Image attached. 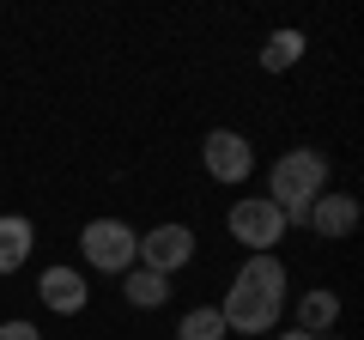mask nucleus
I'll use <instances>...</instances> for the list:
<instances>
[{"mask_svg": "<svg viewBox=\"0 0 364 340\" xmlns=\"http://www.w3.org/2000/svg\"><path fill=\"white\" fill-rule=\"evenodd\" d=\"M273 207L286 213V225H304L310 219V201L316 195H328V158L316 152V146H298V152H286L279 164H273Z\"/></svg>", "mask_w": 364, "mask_h": 340, "instance_id": "nucleus-1", "label": "nucleus"}, {"mask_svg": "<svg viewBox=\"0 0 364 340\" xmlns=\"http://www.w3.org/2000/svg\"><path fill=\"white\" fill-rule=\"evenodd\" d=\"M225 225H231V237L249 249V255H273V249L286 243V213L273 207L267 195H243V201H231V213H225Z\"/></svg>", "mask_w": 364, "mask_h": 340, "instance_id": "nucleus-2", "label": "nucleus"}, {"mask_svg": "<svg viewBox=\"0 0 364 340\" xmlns=\"http://www.w3.org/2000/svg\"><path fill=\"white\" fill-rule=\"evenodd\" d=\"M79 249H85V262L97 267V274H128V267L140 262V237L122 219H91L85 231H79Z\"/></svg>", "mask_w": 364, "mask_h": 340, "instance_id": "nucleus-3", "label": "nucleus"}, {"mask_svg": "<svg viewBox=\"0 0 364 340\" xmlns=\"http://www.w3.org/2000/svg\"><path fill=\"white\" fill-rule=\"evenodd\" d=\"M279 304L286 298H267V292H243V286H231L225 292V304H219V316H225V334H273L279 328Z\"/></svg>", "mask_w": 364, "mask_h": 340, "instance_id": "nucleus-4", "label": "nucleus"}, {"mask_svg": "<svg viewBox=\"0 0 364 340\" xmlns=\"http://www.w3.org/2000/svg\"><path fill=\"white\" fill-rule=\"evenodd\" d=\"M195 262V231L188 225H152V231L140 237V267H152V274H176V267Z\"/></svg>", "mask_w": 364, "mask_h": 340, "instance_id": "nucleus-5", "label": "nucleus"}, {"mask_svg": "<svg viewBox=\"0 0 364 340\" xmlns=\"http://www.w3.org/2000/svg\"><path fill=\"white\" fill-rule=\"evenodd\" d=\"M200 158H207V176H213V183H243L249 170H255V146H249L237 128H213L207 146H200Z\"/></svg>", "mask_w": 364, "mask_h": 340, "instance_id": "nucleus-6", "label": "nucleus"}, {"mask_svg": "<svg viewBox=\"0 0 364 340\" xmlns=\"http://www.w3.org/2000/svg\"><path fill=\"white\" fill-rule=\"evenodd\" d=\"M37 292H43V304H49L55 316H79L91 304V286H85L79 267H49V274L37 280Z\"/></svg>", "mask_w": 364, "mask_h": 340, "instance_id": "nucleus-7", "label": "nucleus"}, {"mask_svg": "<svg viewBox=\"0 0 364 340\" xmlns=\"http://www.w3.org/2000/svg\"><path fill=\"white\" fill-rule=\"evenodd\" d=\"M304 225H310L316 237H352V231H358V201H352V195H316Z\"/></svg>", "mask_w": 364, "mask_h": 340, "instance_id": "nucleus-8", "label": "nucleus"}, {"mask_svg": "<svg viewBox=\"0 0 364 340\" xmlns=\"http://www.w3.org/2000/svg\"><path fill=\"white\" fill-rule=\"evenodd\" d=\"M31 243H37L31 219H18V213H0V274H18V267L31 262Z\"/></svg>", "mask_w": 364, "mask_h": 340, "instance_id": "nucleus-9", "label": "nucleus"}, {"mask_svg": "<svg viewBox=\"0 0 364 340\" xmlns=\"http://www.w3.org/2000/svg\"><path fill=\"white\" fill-rule=\"evenodd\" d=\"M334 322H340V298H334L328 286H322V292H304V298H298V334L322 340Z\"/></svg>", "mask_w": 364, "mask_h": 340, "instance_id": "nucleus-10", "label": "nucleus"}, {"mask_svg": "<svg viewBox=\"0 0 364 340\" xmlns=\"http://www.w3.org/2000/svg\"><path fill=\"white\" fill-rule=\"evenodd\" d=\"M170 298V280L152 274V267H128V304L134 310H158V304Z\"/></svg>", "mask_w": 364, "mask_h": 340, "instance_id": "nucleus-11", "label": "nucleus"}, {"mask_svg": "<svg viewBox=\"0 0 364 340\" xmlns=\"http://www.w3.org/2000/svg\"><path fill=\"white\" fill-rule=\"evenodd\" d=\"M176 340H225V316L219 304H207V310H188L176 322Z\"/></svg>", "mask_w": 364, "mask_h": 340, "instance_id": "nucleus-12", "label": "nucleus"}, {"mask_svg": "<svg viewBox=\"0 0 364 340\" xmlns=\"http://www.w3.org/2000/svg\"><path fill=\"white\" fill-rule=\"evenodd\" d=\"M298 55H304V37L298 31H279V37H267V49H261V67H267V73H286V67H298Z\"/></svg>", "mask_w": 364, "mask_h": 340, "instance_id": "nucleus-13", "label": "nucleus"}, {"mask_svg": "<svg viewBox=\"0 0 364 340\" xmlns=\"http://www.w3.org/2000/svg\"><path fill=\"white\" fill-rule=\"evenodd\" d=\"M0 340H43L37 322H0Z\"/></svg>", "mask_w": 364, "mask_h": 340, "instance_id": "nucleus-14", "label": "nucleus"}, {"mask_svg": "<svg viewBox=\"0 0 364 340\" xmlns=\"http://www.w3.org/2000/svg\"><path fill=\"white\" fill-rule=\"evenodd\" d=\"M279 340H310V334H298V328H286V334H279Z\"/></svg>", "mask_w": 364, "mask_h": 340, "instance_id": "nucleus-15", "label": "nucleus"}]
</instances>
